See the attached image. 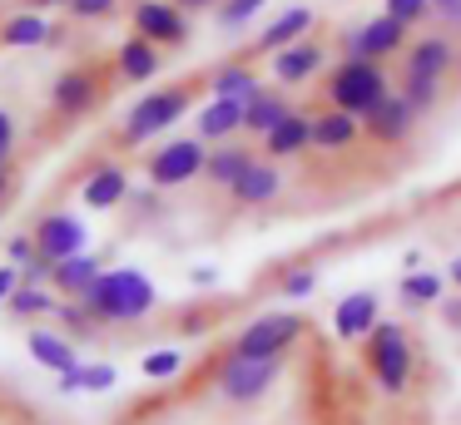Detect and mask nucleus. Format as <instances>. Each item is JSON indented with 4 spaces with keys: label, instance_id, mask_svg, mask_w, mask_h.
Instances as JSON below:
<instances>
[{
    "label": "nucleus",
    "instance_id": "obj_1",
    "mask_svg": "<svg viewBox=\"0 0 461 425\" xmlns=\"http://www.w3.org/2000/svg\"><path fill=\"white\" fill-rule=\"evenodd\" d=\"M80 302L100 316V326H124V322H144L159 306V287L144 267H104Z\"/></svg>",
    "mask_w": 461,
    "mask_h": 425
},
{
    "label": "nucleus",
    "instance_id": "obj_2",
    "mask_svg": "<svg viewBox=\"0 0 461 425\" xmlns=\"http://www.w3.org/2000/svg\"><path fill=\"white\" fill-rule=\"evenodd\" d=\"M392 89H397V75H392V65H382V59L338 55L328 65V75H322V99H328L332 109L357 114V119H367Z\"/></svg>",
    "mask_w": 461,
    "mask_h": 425
},
{
    "label": "nucleus",
    "instance_id": "obj_3",
    "mask_svg": "<svg viewBox=\"0 0 461 425\" xmlns=\"http://www.w3.org/2000/svg\"><path fill=\"white\" fill-rule=\"evenodd\" d=\"M194 89L199 84H164V89H144L140 99H134L130 109H124L120 128H114V138H120V148H140L149 144V138L169 134L174 124H179L184 114H194Z\"/></svg>",
    "mask_w": 461,
    "mask_h": 425
},
{
    "label": "nucleus",
    "instance_id": "obj_4",
    "mask_svg": "<svg viewBox=\"0 0 461 425\" xmlns=\"http://www.w3.org/2000/svg\"><path fill=\"white\" fill-rule=\"evenodd\" d=\"M104 94H110V75H104V65L80 59V65H65L60 75L50 79V94H45V104H50L55 119L75 124V119H90L95 109H100Z\"/></svg>",
    "mask_w": 461,
    "mask_h": 425
},
{
    "label": "nucleus",
    "instance_id": "obj_5",
    "mask_svg": "<svg viewBox=\"0 0 461 425\" xmlns=\"http://www.w3.org/2000/svg\"><path fill=\"white\" fill-rule=\"evenodd\" d=\"M411 366H417V351H411V336L402 322H377L367 332V371L372 381L382 385V395H402L411 381Z\"/></svg>",
    "mask_w": 461,
    "mask_h": 425
},
{
    "label": "nucleus",
    "instance_id": "obj_6",
    "mask_svg": "<svg viewBox=\"0 0 461 425\" xmlns=\"http://www.w3.org/2000/svg\"><path fill=\"white\" fill-rule=\"evenodd\" d=\"M411 35H417L411 25H402L397 15L377 10V15H367V20L342 30L338 49L342 55H357V59H382V65H392V59H402V49L411 45Z\"/></svg>",
    "mask_w": 461,
    "mask_h": 425
},
{
    "label": "nucleus",
    "instance_id": "obj_7",
    "mask_svg": "<svg viewBox=\"0 0 461 425\" xmlns=\"http://www.w3.org/2000/svg\"><path fill=\"white\" fill-rule=\"evenodd\" d=\"M278 376H283V356H233L229 351L213 381H219V395L229 405H253L278 385Z\"/></svg>",
    "mask_w": 461,
    "mask_h": 425
},
{
    "label": "nucleus",
    "instance_id": "obj_8",
    "mask_svg": "<svg viewBox=\"0 0 461 425\" xmlns=\"http://www.w3.org/2000/svg\"><path fill=\"white\" fill-rule=\"evenodd\" d=\"M203 164H209V144L199 134H179V138H164L144 158V178H149V188H184L194 178H203Z\"/></svg>",
    "mask_w": 461,
    "mask_h": 425
},
{
    "label": "nucleus",
    "instance_id": "obj_9",
    "mask_svg": "<svg viewBox=\"0 0 461 425\" xmlns=\"http://www.w3.org/2000/svg\"><path fill=\"white\" fill-rule=\"evenodd\" d=\"M303 316L298 312H263L229 341L233 356H288V346L303 341Z\"/></svg>",
    "mask_w": 461,
    "mask_h": 425
},
{
    "label": "nucleus",
    "instance_id": "obj_10",
    "mask_svg": "<svg viewBox=\"0 0 461 425\" xmlns=\"http://www.w3.org/2000/svg\"><path fill=\"white\" fill-rule=\"evenodd\" d=\"M456 55H461V40L451 30H417L411 45L402 49L397 59V75H427V79H456Z\"/></svg>",
    "mask_w": 461,
    "mask_h": 425
},
{
    "label": "nucleus",
    "instance_id": "obj_11",
    "mask_svg": "<svg viewBox=\"0 0 461 425\" xmlns=\"http://www.w3.org/2000/svg\"><path fill=\"white\" fill-rule=\"evenodd\" d=\"M328 65H332V45L322 35H303V40H293L288 49H273L268 55V75H273V84H283V89H303L308 79L328 75Z\"/></svg>",
    "mask_w": 461,
    "mask_h": 425
},
{
    "label": "nucleus",
    "instance_id": "obj_12",
    "mask_svg": "<svg viewBox=\"0 0 461 425\" xmlns=\"http://www.w3.org/2000/svg\"><path fill=\"white\" fill-rule=\"evenodd\" d=\"M189 20L174 0H134L130 10V30L144 40H154L159 49H174V45H189Z\"/></svg>",
    "mask_w": 461,
    "mask_h": 425
},
{
    "label": "nucleus",
    "instance_id": "obj_13",
    "mask_svg": "<svg viewBox=\"0 0 461 425\" xmlns=\"http://www.w3.org/2000/svg\"><path fill=\"white\" fill-rule=\"evenodd\" d=\"M417 128H421V114L397 94V89H392V94L382 99L367 119H362V138H367V144H377V148H402L411 134H417Z\"/></svg>",
    "mask_w": 461,
    "mask_h": 425
},
{
    "label": "nucleus",
    "instance_id": "obj_14",
    "mask_svg": "<svg viewBox=\"0 0 461 425\" xmlns=\"http://www.w3.org/2000/svg\"><path fill=\"white\" fill-rule=\"evenodd\" d=\"M31 233H35V247H41L50 262H65V257H75V252L90 247V227H85V217L80 213H65V208H60V213H45Z\"/></svg>",
    "mask_w": 461,
    "mask_h": 425
},
{
    "label": "nucleus",
    "instance_id": "obj_15",
    "mask_svg": "<svg viewBox=\"0 0 461 425\" xmlns=\"http://www.w3.org/2000/svg\"><path fill=\"white\" fill-rule=\"evenodd\" d=\"M229 198H233V208H268V203H278V198H283V168H278V158L258 154L229 183Z\"/></svg>",
    "mask_w": 461,
    "mask_h": 425
},
{
    "label": "nucleus",
    "instance_id": "obj_16",
    "mask_svg": "<svg viewBox=\"0 0 461 425\" xmlns=\"http://www.w3.org/2000/svg\"><path fill=\"white\" fill-rule=\"evenodd\" d=\"M130 168L120 164V158H100V164L85 173L80 183V203L95 208V213H114L120 203H130Z\"/></svg>",
    "mask_w": 461,
    "mask_h": 425
},
{
    "label": "nucleus",
    "instance_id": "obj_17",
    "mask_svg": "<svg viewBox=\"0 0 461 425\" xmlns=\"http://www.w3.org/2000/svg\"><path fill=\"white\" fill-rule=\"evenodd\" d=\"M41 45H60V30L50 25V15L35 5L5 10V20H0V49H41Z\"/></svg>",
    "mask_w": 461,
    "mask_h": 425
},
{
    "label": "nucleus",
    "instance_id": "obj_18",
    "mask_svg": "<svg viewBox=\"0 0 461 425\" xmlns=\"http://www.w3.org/2000/svg\"><path fill=\"white\" fill-rule=\"evenodd\" d=\"M382 322V302L372 287H362V292H348L338 306H332V336L338 341H367V332Z\"/></svg>",
    "mask_w": 461,
    "mask_h": 425
},
{
    "label": "nucleus",
    "instance_id": "obj_19",
    "mask_svg": "<svg viewBox=\"0 0 461 425\" xmlns=\"http://www.w3.org/2000/svg\"><path fill=\"white\" fill-rule=\"evenodd\" d=\"M159 69H164V49L154 40L130 30V40L114 45V79H124V84H154Z\"/></svg>",
    "mask_w": 461,
    "mask_h": 425
},
{
    "label": "nucleus",
    "instance_id": "obj_20",
    "mask_svg": "<svg viewBox=\"0 0 461 425\" xmlns=\"http://www.w3.org/2000/svg\"><path fill=\"white\" fill-rule=\"evenodd\" d=\"M362 144V119L348 114V109H332L322 104L312 114V148L318 154H348V148Z\"/></svg>",
    "mask_w": 461,
    "mask_h": 425
},
{
    "label": "nucleus",
    "instance_id": "obj_21",
    "mask_svg": "<svg viewBox=\"0 0 461 425\" xmlns=\"http://www.w3.org/2000/svg\"><path fill=\"white\" fill-rule=\"evenodd\" d=\"M194 134H199L203 144L239 138V134H243V99H219V94H209L199 109H194Z\"/></svg>",
    "mask_w": 461,
    "mask_h": 425
},
{
    "label": "nucleus",
    "instance_id": "obj_22",
    "mask_svg": "<svg viewBox=\"0 0 461 425\" xmlns=\"http://www.w3.org/2000/svg\"><path fill=\"white\" fill-rule=\"evenodd\" d=\"M312 25H318V10L312 5H288V10H278V15L268 20V25L258 30V55H273V49H288L293 40H303V35H312Z\"/></svg>",
    "mask_w": 461,
    "mask_h": 425
},
{
    "label": "nucleus",
    "instance_id": "obj_23",
    "mask_svg": "<svg viewBox=\"0 0 461 425\" xmlns=\"http://www.w3.org/2000/svg\"><path fill=\"white\" fill-rule=\"evenodd\" d=\"M288 114H293V99L283 94V89H268V84H258L249 99H243V134L263 138L268 128H278Z\"/></svg>",
    "mask_w": 461,
    "mask_h": 425
},
{
    "label": "nucleus",
    "instance_id": "obj_24",
    "mask_svg": "<svg viewBox=\"0 0 461 425\" xmlns=\"http://www.w3.org/2000/svg\"><path fill=\"white\" fill-rule=\"evenodd\" d=\"M258 144H263V154L278 158V164H283V158H303V154L312 148V114L293 109V114L283 119L278 128H268V134H263Z\"/></svg>",
    "mask_w": 461,
    "mask_h": 425
},
{
    "label": "nucleus",
    "instance_id": "obj_25",
    "mask_svg": "<svg viewBox=\"0 0 461 425\" xmlns=\"http://www.w3.org/2000/svg\"><path fill=\"white\" fill-rule=\"evenodd\" d=\"M253 158H258V154H253L243 138H223V144H209V164H203V178H209L213 188H223V193H229V183L253 164Z\"/></svg>",
    "mask_w": 461,
    "mask_h": 425
},
{
    "label": "nucleus",
    "instance_id": "obj_26",
    "mask_svg": "<svg viewBox=\"0 0 461 425\" xmlns=\"http://www.w3.org/2000/svg\"><path fill=\"white\" fill-rule=\"evenodd\" d=\"M104 272V257H95L90 247L85 252H75V257H65V262H55V277H50V287L60 297H85L95 287V277Z\"/></svg>",
    "mask_w": 461,
    "mask_h": 425
},
{
    "label": "nucleus",
    "instance_id": "obj_27",
    "mask_svg": "<svg viewBox=\"0 0 461 425\" xmlns=\"http://www.w3.org/2000/svg\"><path fill=\"white\" fill-rule=\"evenodd\" d=\"M258 84L263 79H258V69H253L249 59H223V65H213L209 79H203V89L219 94V99H249Z\"/></svg>",
    "mask_w": 461,
    "mask_h": 425
},
{
    "label": "nucleus",
    "instance_id": "obj_28",
    "mask_svg": "<svg viewBox=\"0 0 461 425\" xmlns=\"http://www.w3.org/2000/svg\"><path fill=\"white\" fill-rule=\"evenodd\" d=\"M25 346H31V356L45 366V371H55V376L70 371V366L80 361V356H75V341L65 332H45V326H41V332L25 336Z\"/></svg>",
    "mask_w": 461,
    "mask_h": 425
},
{
    "label": "nucleus",
    "instance_id": "obj_29",
    "mask_svg": "<svg viewBox=\"0 0 461 425\" xmlns=\"http://www.w3.org/2000/svg\"><path fill=\"white\" fill-rule=\"evenodd\" d=\"M447 272H427V267H411L407 277L397 282V297L407 306H437L441 297H447Z\"/></svg>",
    "mask_w": 461,
    "mask_h": 425
},
{
    "label": "nucleus",
    "instance_id": "obj_30",
    "mask_svg": "<svg viewBox=\"0 0 461 425\" xmlns=\"http://www.w3.org/2000/svg\"><path fill=\"white\" fill-rule=\"evenodd\" d=\"M397 94L417 109L421 119L437 114V104L447 99V79H427V75H397Z\"/></svg>",
    "mask_w": 461,
    "mask_h": 425
},
{
    "label": "nucleus",
    "instance_id": "obj_31",
    "mask_svg": "<svg viewBox=\"0 0 461 425\" xmlns=\"http://www.w3.org/2000/svg\"><path fill=\"white\" fill-rule=\"evenodd\" d=\"M263 10H268V0H219V5H213V25H219L223 35H239V30H249Z\"/></svg>",
    "mask_w": 461,
    "mask_h": 425
},
{
    "label": "nucleus",
    "instance_id": "obj_32",
    "mask_svg": "<svg viewBox=\"0 0 461 425\" xmlns=\"http://www.w3.org/2000/svg\"><path fill=\"white\" fill-rule=\"evenodd\" d=\"M5 306H11L15 316H45V312H55V306H60V297H55L50 287H31V282H21L11 297H5Z\"/></svg>",
    "mask_w": 461,
    "mask_h": 425
},
{
    "label": "nucleus",
    "instance_id": "obj_33",
    "mask_svg": "<svg viewBox=\"0 0 461 425\" xmlns=\"http://www.w3.org/2000/svg\"><path fill=\"white\" fill-rule=\"evenodd\" d=\"M55 316L65 322V332H70V336H95V332H100V316H95L90 306L80 302V297H60Z\"/></svg>",
    "mask_w": 461,
    "mask_h": 425
},
{
    "label": "nucleus",
    "instance_id": "obj_34",
    "mask_svg": "<svg viewBox=\"0 0 461 425\" xmlns=\"http://www.w3.org/2000/svg\"><path fill=\"white\" fill-rule=\"evenodd\" d=\"M140 371H144V381H174L184 371V351L179 346H159V351H149L140 361Z\"/></svg>",
    "mask_w": 461,
    "mask_h": 425
},
{
    "label": "nucleus",
    "instance_id": "obj_35",
    "mask_svg": "<svg viewBox=\"0 0 461 425\" xmlns=\"http://www.w3.org/2000/svg\"><path fill=\"white\" fill-rule=\"evenodd\" d=\"M382 10H387V15H397L402 25H411V30H427L431 20H437L431 0H382Z\"/></svg>",
    "mask_w": 461,
    "mask_h": 425
},
{
    "label": "nucleus",
    "instance_id": "obj_36",
    "mask_svg": "<svg viewBox=\"0 0 461 425\" xmlns=\"http://www.w3.org/2000/svg\"><path fill=\"white\" fill-rule=\"evenodd\" d=\"M278 292L288 297V302H308L312 292H318V267H288L278 282Z\"/></svg>",
    "mask_w": 461,
    "mask_h": 425
},
{
    "label": "nucleus",
    "instance_id": "obj_37",
    "mask_svg": "<svg viewBox=\"0 0 461 425\" xmlns=\"http://www.w3.org/2000/svg\"><path fill=\"white\" fill-rule=\"evenodd\" d=\"M114 10H120V0H70L65 15L80 20V25H100V20H110Z\"/></svg>",
    "mask_w": 461,
    "mask_h": 425
},
{
    "label": "nucleus",
    "instance_id": "obj_38",
    "mask_svg": "<svg viewBox=\"0 0 461 425\" xmlns=\"http://www.w3.org/2000/svg\"><path fill=\"white\" fill-rule=\"evenodd\" d=\"M80 376H85V395H100V391H110V385L120 381L110 361H85V366H80Z\"/></svg>",
    "mask_w": 461,
    "mask_h": 425
},
{
    "label": "nucleus",
    "instance_id": "obj_39",
    "mask_svg": "<svg viewBox=\"0 0 461 425\" xmlns=\"http://www.w3.org/2000/svg\"><path fill=\"white\" fill-rule=\"evenodd\" d=\"M35 252H41V247H35V233H15L11 243H5V262H15V267H25Z\"/></svg>",
    "mask_w": 461,
    "mask_h": 425
},
{
    "label": "nucleus",
    "instance_id": "obj_40",
    "mask_svg": "<svg viewBox=\"0 0 461 425\" xmlns=\"http://www.w3.org/2000/svg\"><path fill=\"white\" fill-rule=\"evenodd\" d=\"M431 10H437V25L441 30L461 35V0H431Z\"/></svg>",
    "mask_w": 461,
    "mask_h": 425
},
{
    "label": "nucleus",
    "instance_id": "obj_41",
    "mask_svg": "<svg viewBox=\"0 0 461 425\" xmlns=\"http://www.w3.org/2000/svg\"><path fill=\"white\" fill-rule=\"evenodd\" d=\"M15 138H21V124H15L11 109H0V154H5V158L15 154Z\"/></svg>",
    "mask_w": 461,
    "mask_h": 425
},
{
    "label": "nucleus",
    "instance_id": "obj_42",
    "mask_svg": "<svg viewBox=\"0 0 461 425\" xmlns=\"http://www.w3.org/2000/svg\"><path fill=\"white\" fill-rule=\"evenodd\" d=\"M15 287H21V267H15V262H0V302H5Z\"/></svg>",
    "mask_w": 461,
    "mask_h": 425
},
{
    "label": "nucleus",
    "instance_id": "obj_43",
    "mask_svg": "<svg viewBox=\"0 0 461 425\" xmlns=\"http://www.w3.org/2000/svg\"><path fill=\"white\" fill-rule=\"evenodd\" d=\"M437 306H441V316H447L451 326H461V292H456V297H441Z\"/></svg>",
    "mask_w": 461,
    "mask_h": 425
},
{
    "label": "nucleus",
    "instance_id": "obj_44",
    "mask_svg": "<svg viewBox=\"0 0 461 425\" xmlns=\"http://www.w3.org/2000/svg\"><path fill=\"white\" fill-rule=\"evenodd\" d=\"M174 5H179L184 15H203V10L213 15V5H219V0H174Z\"/></svg>",
    "mask_w": 461,
    "mask_h": 425
},
{
    "label": "nucleus",
    "instance_id": "obj_45",
    "mask_svg": "<svg viewBox=\"0 0 461 425\" xmlns=\"http://www.w3.org/2000/svg\"><path fill=\"white\" fill-rule=\"evenodd\" d=\"M189 282H194V287H213V282H219V272H213V267H194Z\"/></svg>",
    "mask_w": 461,
    "mask_h": 425
},
{
    "label": "nucleus",
    "instance_id": "obj_46",
    "mask_svg": "<svg viewBox=\"0 0 461 425\" xmlns=\"http://www.w3.org/2000/svg\"><path fill=\"white\" fill-rule=\"evenodd\" d=\"M5 193H11V158L0 154V203H5Z\"/></svg>",
    "mask_w": 461,
    "mask_h": 425
},
{
    "label": "nucleus",
    "instance_id": "obj_47",
    "mask_svg": "<svg viewBox=\"0 0 461 425\" xmlns=\"http://www.w3.org/2000/svg\"><path fill=\"white\" fill-rule=\"evenodd\" d=\"M447 282H451V287H456V292H461V252H456V257H451V262H447Z\"/></svg>",
    "mask_w": 461,
    "mask_h": 425
},
{
    "label": "nucleus",
    "instance_id": "obj_48",
    "mask_svg": "<svg viewBox=\"0 0 461 425\" xmlns=\"http://www.w3.org/2000/svg\"><path fill=\"white\" fill-rule=\"evenodd\" d=\"M25 5H35V10H65L70 0H25Z\"/></svg>",
    "mask_w": 461,
    "mask_h": 425
},
{
    "label": "nucleus",
    "instance_id": "obj_49",
    "mask_svg": "<svg viewBox=\"0 0 461 425\" xmlns=\"http://www.w3.org/2000/svg\"><path fill=\"white\" fill-rule=\"evenodd\" d=\"M456 79H461V55H456Z\"/></svg>",
    "mask_w": 461,
    "mask_h": 425
},
{
    "label": "nucleus",
    "instance_id": "obj_50",
    "mask_svg": "<svg viewBox=\"0 0 461 425\" xmlns=\"http://www.w3.org/2000/svg\"><path fill=\"white\" fill-rule=\"evenodd\" d=\"M0 306H5V302H0Z\"/></svg>",
    "mask_w": 461,
    "mask_h": 425
}]
</instances>
